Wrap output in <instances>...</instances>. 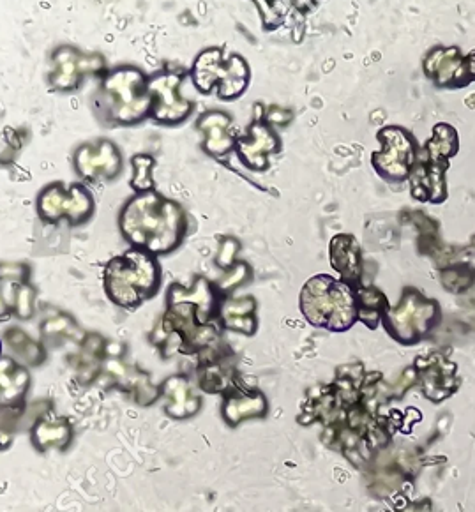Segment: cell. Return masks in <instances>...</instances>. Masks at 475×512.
<instances>
[{"instance_id":"1","label":"cell","mask_w":475,"mask_h":512,"mask_svg":"<svg viewBox=\"0 0 475 512\" xmlns=\"http://www.w3.org/2000/svg\"><path fill=\"white\" fill-rule=\"evenodd\" d=\"M119 226L131 248L159 258L181 246L188 235L189 218L181 204L154 189L129 198L119 214Z\"/></svg>"},{"instance_id":"2","label":"cell","mask_w":475,"mask_h":512,"mask_svg":"<svg viewBox=\"0 0 475 512\" xmlns=\"http://www.w3.org/2000/svg\"><path fill=\"white\" fill-rule=\"evenodd\" d=\"M92 110L108 126H135L149 119L152 96L149 76L135 66H119L101 76Z\"/></svg>"},{"instance_id":"3","label":"cell","mask_w":475,"mask_h":512,"mask_svg":"<svg viewBox=\"0 0 475 512\" xmlns=\"http://www.w3.org/2000/svg\"><path fill=\"white\" fill-rule=\"evenodd\" d=\"M163 271L158 256L131 248L112 258L105 267L103 287L115 306L135 309L159 294Z\"/></svg>"},{"instance_id":"4","label":"cell","mask_w":475,"mask_h":512,"mask_svg":"<svg viewBox=\"0 0 475 512\" xmlns=\"http://www.w3.org/2000/svg\"><path fill=\"white\" fill-rule=\"evenodd\" d=\"M302 317L325 331H348L359 320L357 288L329 274L308 279L299 295Z\"/></svg>"},{"instance_id":"5","label":"cell","mask_w":475,"mask_h":512,"mask_svg":"<svg viewBox=\"0 0 475 512\" xmlns=\"http://www.w3.org/2000/svg\"><path fill=\"white\" fill-rule=\"evenodd\" d=\"M251 78L249 64L239 53L225 59L221 48H207L191 68L189 80L200 94L216 92L223 101H234L246 92Z\"/></svg>"},{"instance_id":"6","label":"cell","mask_w":475,"mask_h":512,"mask_svg":"<svg viewBox=\"0 0 475 512\" xmlns=\"http://www.w3.org/2000/svg\"><path fill=\"white\" fill-rule=\"evenodd\" d=\"M36 209L41 221L48 225L66 221L68 225L80 226L92 218L96 204L87 186L53 182L39 193Z\"/></svg>"},{"instance_id":"7","label":"cell","mask_w":475,"mask_h":512,"mask_svg":"<svg viewBox=\"0 0 475 512\" xmlns=\"http://www.w3.org/2000/svg\"><path fill=\"white\" fill-rule=\"evenodd\" d=\"M385 331L401 345H414L426 338L438 322V309L417 292L408 290L400 304L385 313Z\"/></svg>"},{"instance_id":"8","label":"cell","mask_w":475,"mask_h":512,"mask_svg":"<svg viewBox=\"0 0 475 512\" xmlns=\"http://www.w3.org/2000/svg\"><path fill=\"white\" fill-rule=\"evenodd\" d=\"M188 78L186 71H161L149 76L152 121L163 126H177L191 117L195 101L186 98L182 92V83Z\"/></svg>"},{"instance_id":"9","label":"cell","mask_w":475,"mask_h":512,"mask_svg":"<svg viewBox=\"0 0 475 512\" xmlns=\"http://www.w3.org/2000/svg\"><path fill=\"white\" fill-rule=\"evenodd\" d=\"M106 61L99 53L80 52L73 46H59L52 53L48 85L53 91L73 92L91 76H103Z\"/></svg>"},{"instance_id":"10","label":"cell","mask_w":475,"mask_h":512,"mask_svg":"<svg viewBox=\"0 0 475 512\" xmlns=\"http://www.w3.org/2000/svg\"><path fill=\"white\" fill-rule=\"evenodd\" d=\"M281 149L276 129L265 121V108L257 103L255 105V117L249 124L246 135L237 138L235 152L242 161V165L251 172H265L271 166L272 156L278 154Z\"/></svg>"},{"instance_id":"11","label":"cell","mask_w":475,"mask_h":512,"mask_svg":"<svg viewBox=\"0 0 475 512\" xmlns=\"http://www.w3.org/2000/svg\"><path fill=\"white\" fill-rule=\"evenodd\" d=\"M76 174L89 182H110L122 172L121 151L105 138L80 145L75 152Z\"/></svg>"},{"instance_id":"12","label":"cell","mask_w":475,"mask_h":512,"mask_svg":"<svg viewBox=\"0 0 475 512\" xmlns=\"http://www.w3.org/2000/svg\"><path fill=\"white\" fill-rule=\"evenodd\" d=\"M378 140L382 142V149L371 156L375 170L387 181L405 179L414 161L410 135L400 128H387L380 131Z\"/></svg>"},{"instance_id":"13","label":"cell","mask_w":475,"mask_h":512,"mask_svg":"<svg viewBox=\"0 0 475 512\" xmlns=\"http://www.w3.org/2000/svg\"><path fill=\"white\" fill-rule=\"evenodd\" d=\"M414 371L424 396L433 403H442L458 391V368L442 355L419 357V361L414 364Z\"/></svg>"},{"instance_id":"14","label":"cell","mask_w":475,"mask_h":512,"mask_svg":"<svg viewBox=\"0 0 475 512\" xmlns=\"http://www.w3.org/2000/svg\"><path fill=\"white\" fill-rule=\"evenodd\" d=\"M267 412H269V405H267L264 394L255 387H248L242 382V378H239L223 394L221 415L228 426H232V428H237L241 422L249 421V419L265 417Z\"/></svg>"},{"instance_id":"15","label":"cell","mask_w":475,"mask_h":512,"mask_svg":"<svg viewBox=\"0 0 475 512\" xmlns=\"http://www.w3.org/2000/svg\"><path fill=\"white\" fill-rule=\"evenodd\" d=\"M197 128L204 136L205 152L218 161H227L239 138L234 133V117L223 110H209L200 115Z\"/></svg>"},{"instance_id":"16","label":"cell","mask_w":475,"mask_h":512,"mask_svg":"<svg viewBox=\"0 0 475 512\" xmlns=\"http://www.w3.org/2000/svg\"><path fill=\"white\" fill-rule=\"evenodd\" d=\"M161 400L165 403V414L172 419L195 417L204 407L202 396L182 373L166 378L161 385Z\"/></svg>"},{"instance_id":"17","label":"cell","mask_w":475,"mask_h":512,"mask_svg":"<svg viewBox=\"0 0 475 512\" xmlns=\"http://www.w3.org/2000/svg\"><path fill=\"white\" fill-rule=\"evenodd\" d=\"M258 304L255 297H225L219 304L218 322L223 331L253 336L258 331Z\"/></svg>"},{"instance_id":"18","label":"cell","mask_w":475,"mask_h":512,"mask_svg":"<svg viewBox=\"0 0 475 512\" xmlns=\"http://www.w3.org/2000/svg\"><path fill=\"white\" fill-rule=\"evenodd\" d=\"M329 260L332 269L340 274L343 281L355 287L362 278V253L354 235L338 234L332 237L329 246Z\"/></svg>"},{"instance_id":"19","label":"cell","mask_w":475,"mask_h":512,"mask_svg":"<svg viewBox=\"0 0 475 512\" xmlns=\"http://www.w3.org/2000/svg\"><path fill=\"white\" fill-rule=\"evenodd\" d=\"M29 387H31V375L27 368L11 355H4L2 357V410L23 412Z\"/></svg>"},{"instance_id":"20","label":"cell","mask_w":475,"mask_h":512,"mask_svg":"<svg viewBox=\"0 0 475 512\" xmlns=\"http://www.w3.org/2000/svg\"><path fill=\"white\" fill-rule=\"evenodd\" d=\"M73 440V428L68 419L57 417V415H39L32 424V444L38 447L39 451H64Z\"/></svg>"},{"instance_id":"21","label":"cell","mask_w":475,"mask_h":512,"mask_svg":"<svg viewBox=\"0 0 475 512\" xmlns=\"http://www.w3.org/2000/svg\"><path fill=\"white\" fill-rule=\"evenodd\" d=\"M8 308L16 317L29 320L36 311V290L29 283L2 281V309Z\"/></svg>"},{"instance_id":"22","label":"cell","mask_w":475,"mask_h":512,"mask_svg":"<svg viewBox=\"0 0 475 512\" xmlns=\"http://www.w3.org/2000/svg\"><path fill=\"white\" fill-rule=\"evenodd\" d=\"M357 306H359V320L368 325L370 329H377L378 324L384 320L385 313L389 311V302L378 288H357Z\"/></svg>"},{"instance_id":"23","label":"cell","mask_w":475,"mask_h":512,"mask_svg":"<svg viewBox=\"0 0 475 512\" xmlns=\"http://www.w3.org/2000/svg\"><path fill=\"white\" fill-rule=\"evenodd\" d=\"M4 343L11 348V352L27 366H41L46 359V348L25 334L22 329H9L4 334Z\"/></svg>"},{"instance_id":"24","label":"cell","mask_w":475,"mask_h":512,"mask_svg":"<svg viewBox=\"0 0 475 512\" xmlns=\"http://www.w3.org/2000/svg\"><path fill=\"white\" fill-rule=\"evenodd\" d=\"M43 336H45V341L73 339L78 345H82L83 339L87 338V334H83L82 329L69 315H57V317L46 320L43 324Z\"/></svg>"},{"instance_id":"25","label":"cell","mask_w":475,"mask_h":512,"mask_svg":"<svg viewBox=\"0 0 475 512\" xmlns=\"http://www.w3.org/2000/svg\"><path fill=\"white\" fill-rule=\"evenodd\" d=\"M154 165L156 161L149 154H136L135 158L131 159V166H133L131 188L135 189L136 193L154 191V177H152Z\"/></svg>"},{"instance_id":"26","label":"cell","mask_w":475,"mask_h":512,"mask_svg":"<svg viewBox=\"0 0 475 512\" xmlns=\"http://www.w3.org/2000/svg\"><path fill=\"white\" fill-rule=\"evenodd\" d=\"M251 276H253L251 267H249L246 262H237L234 267H230V269L225 271V274L216 281L219 294L223 295V299L230 297L237 288H241L242 285L249 283Z\"/></svg>"},{"instance_id":"27","label":"cell","mask_w":475,"mask_h":512,"mask_svg":"<svg viewBox=\"0 0 475 512\" xmlns=\"http://www.w3.org/2000/svg\"><path fill=\"white\" fill-rule=\"evenodd\" d=\"M241 251V244L234 237H225L219 242L218 255H216V265L223 271H228L230 267H234L239 260L237 255Z\"/></svg>"},{"instance_id":"28","label":"cell","mask_w":475,"mask_h":512,"mask_svg":"<svg viewBox=\"0 0 475 512\" xmlns=\"http://www.w3.org/2000/svg\"><path fill=\"white\" fill-rule=\"evenodd\" d=\"M292 119H294V113L285 106L272 105L265 108V121L269 122L274 129L285 128Z\"/></svg>"},{"instance_id":"29","label":"cell","mask_w":475,"mask_h":512,"mask_svg":"<svg viewBox=\"0 0 475 512\" xmlns=\"http://www.w3.org/2000/svg\"><path fill=\"white\" fill-rule=\"evenodd\" d=\"M31 269L25 264H2V281H15V283H29Z\"/></svg>"},{"instance_id":"30","label":"cell","mask_w":475,"mask_h":512,"mask_svg":"<svg viewBox=\"0 0 475 512\" xmlns=\"http://www.w3.org/2000/svg\"><path fill=\"white\" fill-rule=\"evenodd\" d=\"M396 512H433V505H431L428 498H421V500H407L405 504H401L400 509Z\"/></svg>"}]
</instances>
